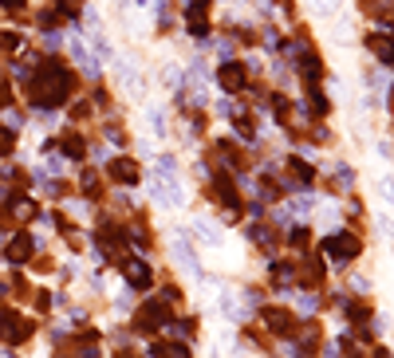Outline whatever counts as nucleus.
I'll list each match as a JSON object with an SVG mask.
<instances>
[{"instance_id": "f257e3e1", "label": "nucleus", "mask_w": 394, "mask_h": 358, "mask_svg": "<svg viewBox=\"0 0 394 358\" xmlns=\"http://www.w3.org/2000/svg\"><path fill=\"white\" fill-rule=\"evenodd\" d=\"M79 79H75V67L59 60V55H44L32 71V79L24 83V95H28V107L32 110H59L75 99Z\"/></svg>"}, {"instance_id": "f03ea898", "label": "nucleus", "mask_w": 394, "mask_h": 358, "mask_svg": "<svg viewBox=\"0 0 394 358\" xmlns=\"http://www.w3.org/2000/svg\"><path fill=\"white\" fill-rule=\"evenodd\" d=\"M319 252H324V260L331 268H347V264H355L363 256V237L355 229H335L319 240Z\"/></svg>"}, {"instance_id": "7ed1b4c3", "label": "nucleus", "mask_w": 394, "mask_h": 358, "mask_svg": "<svg viewBox=\"0 0 394 358\" xmlns=\"http://www.w3.org/2000/svg\"><path fill=\"white\" fill-rule=\"evenodd\" d=\"M174 315H177V311L170 307L162 296H150V299H142V303L130 311V331H134V335H150V338H154L158 331H166V323Z\"/></svg>"}, {"instance_id": "20e7f679", "label": "nucleus", "mask_w": 394, "mask_h": 358, "mask_svg": "<svg viewBox=\"0 0 394 358\" xmlns=\"http://www.w3.org/2000/svg\"><path fill=\"white\" fill-rule=\"evenodd\" d=\"M256 319H260V327H265V335L284 338V343H292V338H296V331H300V323H304V319L296 315V311L280 307V303H260V307H256Z\"/></svg>"}, {"instance_id": "39448f33", "label": "nucleus", "mask_w": 394, "mask_h": 358, "mask_svg": "<svg viewBox=\"0 0 394 358\" xmlns=\"http://www.w3.org/2000/svg\"><path fill=\"white\" fill-rule=\"evenodd\" d=\"M118 276H122V288H130V291H154L158 288L150 256H138V252H127V256L118 260Z\"/></svg>"}, {"instance_id": "423d86ee", "label": "nucleus", "mask_w": 394, "mask_h": 358, "mask_svg": "<svg viewBox=\"0 0 394 358\" xmlns=\"http://www.w3.org/2000/svg\"><path fill=\"white\" fill-rule=\"evenodd\" d=\"M107 178H110L115 190H138L142 178H146V169H142L138 158H130V154H110L107 158Z\"/></svg>"}, {"instance_id": "0eeeda50", "label": "nucleus", "mask_w": 394, "mask_h": 358, "mask_svg": "<svg viewBox=\"0 0 394 358\" xmlns=\"http://www.w3.org/2000/svg\"><path fill=\"white\" fill-rule=\"evenodd\" d=\"M248 75H253V71H248V63L245 60H225L221 63V67L213 71V83L221 91H225V95H248Z\"/></svg>"}, {"instance_id": "6e6552de", "label": "nucleus", "mask_w": 394, "mask_h": 358, "mask_svg": "<svg viewBox=\"0 0 394 358\" xmlns=\"http://www.w3.org/2000/svg\"><path fill=\"white\" fill-rule=\"evenodd\" d=\"M327 268H331V264H327L324 260V252H300V256H296V276H300V288H324L327 284Z\"/></svg>"}, {"instance_id": "1a4fd4ad", "label": "nucleus", "mask_w": 394, "mask_h": 358, "mask_svg": "<svg viewBox=\"0 0 394 358\" xmlns=\"http://www.w3.org/2000/svg\"><path fill=\"white\" fill-rule=\"evenodd\" d=\"M363 48L379 67H394V28L383 24V28L374 32H363Z\"/></svg>"}, {"instance_id": "9d476101", "label": "nucleus", "mask_w": 394, "mask_h": 358, "mask_svg": "<svg viewBox=\"0 0 394 358\" xmlns=\"http://www.w3.org/2000/svg\"><path fill=\"white\" fill-rule=\"evenodd\" d=\"M39 248H44V240H36L28 229H16L4 240V260H8V264H32V256H36Z\"/></svg>"}, {"instance_id": "9b49d317", "label": "nucleus", "mask_w": 394, "mask_h": 358, "mask_svg": "<svg viewBox=\"0 0 394 358\" xmlns=\"http://www.w3.org/2000/svg\"><path fill=\"white\" fill-rule=\"evenodd\" d=\"M110 67H115V83L127 95H142L146 91V75L138 71V63L134 60H127V55H118V60H110Z\"/></svg>"}, {"instance_id": "f8f14e48", "label": "nucleus", "mask_w": 394, "mask_h": 358, "mask_svg": "<svg viewBox=\"0 0 394 358\" xmlns=\"http://www.w3.org/2000/svg\"><path fill=\"white\" fill-rule=\"evenodd\" d=\"M32 335H36V319L12 311L8 323H4V331H0V343H4V347H24Z\"/></svg>"}, {"instance_id": "ddd939ff", "label": "nucleus", "mask_w": 394, "mask_h": 358, "mask_svg": "<svg viewBox=\"0 0 394 358\" xmlns=\"http://www.w3.org/2000/svg\"><path fill=\"white\" fill-rule=\"evenodd\" d=\"M296 284H300V276H296V260H280V256L268 260V288L280 291V296H288Z\"/></svg>"}, {"instance_id": "4468645a", "label": "nucleus", "mask_w": 394, "mask_h": 358, "mask_svg": "<svg viewBox=\"0 0 394 358\" xmlns=\"http://www.w3.org/2000/svg\"><path fill=\"white\" fill-rule=\"evenodd\" d=\"M276 232H280V229H276V225H268V220H248V225H245V237L253 240V244L265 252L268 260H272L276 248H280V237H276Z\"/></svg>"}, {"instance_id": "2eb2a0df", "label": "nucleus", "mask_w": 394, "mask_h": 358, "mask_svg": "<svg viewBox=\"0 0 394 358\" xmlns=\"http://www.w3.org/2000/svg\"><path fill=\"white\" fill-rule=\"evenodd\" d=\"M39 201L32 197V193H16V197L8 201V220H16L20 229H24V225H32V220H39Z\"/></svg>"}, {"instance_id": "dca6fc26", "label": "nucleus", "mask_w": 394, "mask_h": 358, "mask_svg": "<svg viewBox=\"0 0 394 358\" xmlns=\"http://www.w3.org/2000/svg\"><path fill=\"white\" fill-rule=\"evenodd\" d=\"M56 150L63 154L68 161H83L87 158V138H83V130H75V126H68L63 134L56 138Z\"/></svg>"}, {"instance_id": "f3484780", "label": "nucleus", "mask_w": 394, "mask_h": 358, "mask_svg": "<svg viewBox=\"0 0 394 358\" xmlns=\"http://www.w3.org/2000/svg\"><path fill=\"white\" fill-rule=\"evenodd\" d=\"M170 252H174V264L186 276H201V264H197V252H193V244H189L186 237H174L170 240Z\"/></svg>"}, {"instance_id": "a211bd4d", "label": "nucleus", "mask_w": 394, "mask_h": 358, "mask_svg": "<svg viewBox=\"0 0 394 358\" xmlns=\"http://www.w3.org/2000/svg\"><path fill=\"white\" fill-rule=\"evenodd\" d=\"M146 358H193V347L182 338H154L146 347Z\"/></svg>"}, {"instance_id": "6ab92c4d", "label": "nucleus", "mask_w": 394, "mask_h": 358, "mask_svg": "<svg viewBox=\"0 0 394 358\" xmlns=\"http://www.w3.org/2000/svg\"><path fill=\"white\" fill-rule=\"evenodd\" d=\"M103 193H107V185H103V173H99L95 166H83V169H79V197H83V201H103Z\"/></svg>"}, {"instance_id": "aec40b11", "label": "nucleus", "mask_w": 394, "mask_h": 358, "mask_svg": "<svg viewBox=\"0 0 394 358\" xmlns=\"http://www.w3.org/2000/svg\"><path fill=\"white\" fill-rule=\"evenodd\" d=\"M24 48H28V36L20 28H0V55H4V60H16Z\"/></svg>"}, {"instance_id": "412c9836", "label": "nucleus", "mask_w": 394, "mask_h": 358, "mask_svg": "<svg viewBox=\"0 0 394 358\" xmlns=\"http://www.w3.org/2000/svg\"><path fill=\"white\" fill-rule=\"evenodd\" d=\"M284 232H288V237H284V244L296 252V256L312 248V229H307V220H296V225H288Z\"/></svg>"}, {"instance_id": "4be33fe9", "label": "nucleus", "mask_w": 394, "mask_h": 358, "mask_svg": "<svg viewBox=\"0 0 394 358\" xmlns=\"http://www.w3.org/2000/svg\"><path fill=\"white\" fill-rule=\"evenodd\" d=\"M319 303H324V299H319V291H315V288H300V291H296V315H300V319H315V315H319Z\"/></svg>"}, {"instance_id": "5701e85b", "label": "nucleus", "mask_w": 394, "mask_h": 358, "mask_svg": "<svg viewBox=\"0 0 394 358\" xmlns=\"http://www.w3.org/2000/svg\"><path fill=\"white\" fill-rule=\"evenodd\" d=\"M166 335L170 338H182V343H193V335H197V315H177V319H170V323H166Z\"/></svg>"}, {"instance_id": "b1692460", "label": "nucleus", "mask_w": 394, "mask_h": 358, "mask_svg": "<svg viewBox=\"0 0 394 358\" xmlns=\"http://www.w3.org/2000/svg\"><path fill=\"white\" fill-rule=\"evenodd\" d=\"M221 311H225V319H233V323H248V319H253L236 291H221Z\"/></svg>"}, {"instance_id": "393cba45", "label": "nucleus", "mask_w": 394, "mask_h": 358, "mask_svg": "<svg viewBox=\"0 0 394 358\" xmlns=\"http://www.w3.org/2000/svg\"><path fill=\"white\" fill-rule=\"evenodd\" d=\"M162 87H166L170 95H177V91L186 87V67H177V63H166V67H162Z\"/></svg>"}, {"instance_id": "a878e982", "label": "nucleus", "mask_w": 394, "mask_h": 358, "mask_svg": "<svg viewBox=\"0 0 394 358\" xmlns=\"http://www.w3.org/2000/svg\"><path fill=\"white\" fill-rule=\"evenodd\" d=\"M51 4H56V12L63 16V20H79L83 8H87V0H51Z\"/></svg>"}, {"instance_id": "bb28decb", "label": "nucleus", "mask_w": 394, "mask_h": 358, "mask_svg": "<svg viewBox=\"0 0 394 358\" xmlns=\"http://www.w3.org/2000/svg\"><path fill=\"white\" fill-rule=\"evenodd\" d=\"M63 44H68V40H63V32H59V28L39 32V48H44V55H56V51L63 48Z\"/></svg>"}, {"instance_id": "cd10ccee", "label": "nucleus", "mask_w": 394, "mask_h": 358, "mask_svg": "<svg viewBox=\"0 0 394 358\" xmlns=\"http://www.w3.org/2000/svg\"><path fill=\"white\" fill-rule=\"evenodd\" d=\"M16 142H20V134L8 122H0V158H12V154H16Z\"/></svg>"}, {"instance_id": "c85d7f7f", "label": "nucleus", "mask_w": 394, "mask_h": 358, "mask_svg": "<svg viewBox=\"0 0 394 358\" xmlns=\"http://www.w3.org/2000/svg\"><path fill=\"white\" fill-rule=\"evenodd\" d=\"M103 138H107V146H127V130H122V122L107 119L103 122Z\"/></svg>"}, {"instance_id": "c756f323", "label": "nucleus", "mask_w": 394, "mask_h": 358, "mask_svg": "<svg viewBox=\"0 0 394 358\" xmlns=\"http://www.w3.org/2000/svg\"><path fill=\"white\" fill-rule=\"evenodd\" d=\"M146 122H150V134H158V138H162V134H166V110L162 107H146Z\"/></svg>"}, {"instance_id": "7c9ffc66", "label": "nucleus", "mask_w": 394, "mask_h": 358, "mask_svg": "<svg viewBox=\"0 0 394 358\" xmlns=\"http://www.w3.org/2000/svg\"><path fill=\"white\" fill-rule=\"evenodd\" d=\"M158 296H162V299H166V303H170V307H182V303H186V296H182V288H177V284H166V288H162V291H158Z\"/></svg>"}, {"instance_id": "2f4dec72", "label": "nucleus", "mask_w": 394, "mask_h": 358, "mask_svg": "<svg viewBox=\"0 0 394 358\" xmlns=\"http://www.w3.org/2000/svg\"><path fill=\"white\" fill-rule=\"evenodd\" d=\"M4 122H8V126L20 134V130L28 126V114H24V110H16V107H8V110H4Z\"/></svg>"}, {"instance_id": "473e14b6", "label": "nucleus", "mask_w": 394, "mask_h": 358, "mask_svg": "<svg viewBox=\"0 0 394 358\" xmlns=\"http://www.w3.org/2000/svg\"><path fill=\"white\" fill-rule=\"evenodd\" d=\"M241 303H253V307H260V303H265V288H256V284L241 288Z\"/></svg>"}, {"instance_id": "72a5a7b5", "label": "nucleus", "mask_w": 394, "mask_h": 358, "mask_svg": "<svg viewBox=\"0 0 394 358\" xmlns=\"http://www.w3.org/2000/svg\"><path fill=\"white\" fill-rule=\"evenodd\" d=\"M213 48H217V55H221V63H225V60H236V44H233V36H225V40H213Z\"/></svg>"}, {"instance_id": "f704fd0d", "label": "nucleus", "mask_w": 394, "mask_h": 358, "mask_svg": "<svg viewBox=\"0 0 394 358\" xmlns=\"http://www.w3.org/2000/svg\"><path fill=\"white\" fill-rule=\"evenodd\" d=\"M315 12H324V16H335V12L343 8V0H312Z\"/></svg>"}, {"instance_id": "c9c22d12", "label": "nucleus", "mask_w": 394, "mask_h": 358, "mask_svg": "<svg viewBox=\"0 0 394 358\" xmlns=\"http://www.w3.org/2000/svg\"><path fill=\"white\" fill-rule=\"evenodd\" d=\"M32 0H0V12H8V16H20V12H28Z\"/></svg>"}, {"instance_id": "e433bc0d", "label": "nucleus", "mask_w": 394, "mask_h": 358, "mask_svg": "<svg viewBox=\"0 0 394 358\" xmlns=\"http://www.w3.org/2000/svg\"><path fill=\"white\" fill-rule=\"evenodd\" d=\"M379 190H383L386 201H394V178H383V181H379Z\"/></svg>"}, {"instance_id": "4c0bfd02", "label": "nucleus", "mask_w": 394, "mask_h": 358, "mask_svg": "<svg viewBox=\"0 0 394 358\" xmlns=\"http://www.w3.org/2000/svg\"><path fill=\"white\" fill-rule=\"evenodd\" d=\"M8 315H12V307H4V303H0V331H4V323H8Z\"/></svg>"}, {"instance_id": "58836bf2", "label": "nucleus", "mask_w": 394, "mask_h": 358, "mask_svg": "<svg viewBox=\"0 0 394 358\" xmlns=\"http://www.w3.org/2000/svg\"><path fill=\"white\" fill-rule=\"evenodd\" d=\"M134 4H138L142 12H146V8H154V0H134Z\"/></svg>"}, {"instance_id": "ea45409f", "label": "nucleus", "mask_w": 394, "mask_h": 358, "mask_svg": "<svg viewBox=\"0 0 394 358\" xmlns=\"http://www.w3.org/2000/svg\"><path fill=\"white\" fill-rule=\"evenodd\" d=\"M390 248H394V232H390Z\"/></svg>"}]
</instances>
